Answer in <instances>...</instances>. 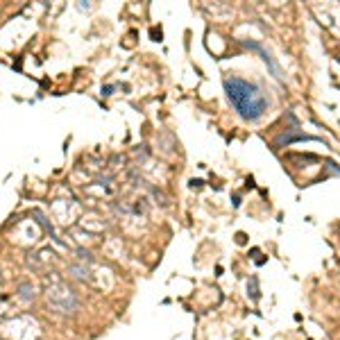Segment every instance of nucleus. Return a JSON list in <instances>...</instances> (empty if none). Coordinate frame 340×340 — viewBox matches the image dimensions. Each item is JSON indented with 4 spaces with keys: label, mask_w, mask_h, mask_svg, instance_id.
Masks as SVG:
<instances>
[{
    "label": "nucleus",
    "mask_w": 340,
    "mask_h": 340,
    "mask_svg": "<svg viewBox=\"0 0 340 340\" xmlns=\"http://www.w3.org/2000/svg\"><path fill=\"white\" fill-rule=\"evenodd\" d=\"M245 46L250 48V50H256V52H259L261 59H263L265 64H268V66L272 68V73H275L277 80H284V73H281V68L277 66V61L270 57V52H265V50H263V46H259V43H254V41H245Z\"/></svg>",
    "instance_id": "2"
},
{
    "label": "nucleus",
    "mask_w": 340,
    "mask_h": 340,
    "mask_svg": "<svg viewBox=\"0 0 340 340\" xmlns=\"http://www.w3.org/2000/svg\"><path fill=\"white\" fill-rule=\"evenodd\" d=\"M225 93L227 100L231 102V107L243 116L245 120H256L263 116V111L268 109V95L263 93L259 84L247 82L243 77H227L225 80Z\"/></svg>",
    "instance_id": "1"
},
{
    "label": "nucleus",
    "mask_w": 340,
    "mask_h": 340,
    "mask_svg": "<svg viewBox=\"0 0 340 340\" xmlns=\"http://www.w3.org/2000/svg\"><path fill=\"white\" fill-rule=\"evenodd\" d=\"M111 91H114V84H107V86H102V95H111Z\"/></svg>",
    "instance_id": "3"
}]
</instances>
